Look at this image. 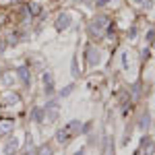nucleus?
Masks as SVG:
<instances>
[{
	"label": "nucleus",
	"mask_w": 155,
	"mask_h": 155,
	"mask_svg": "<svg viewBox=\"0 0 155 155\" xmlns=\"http://www.w3.org/2000/svg\"><path fill=\"white\" fill-rule=\"evenodd\" d=\"M110 19H107L106 15H101V17H95L93 21H91V25H89V35L93 37V39H97V37L104 35V31H106L107 27H110Z\"/></svg>",
	"instance_id": "obj_1"
},
{
	"label": "nucleus",
	"mask_w": 155,
	"mask_h": 155,
	"mask_svg": "<svg viewBox=\"0 0 155 155\" xmlns=\"http://www.w3.org/2000/svg\"><path fill=\"white\" fill-rule=\"evenodd\" d=\"M85 58H87V64H89V66H97L99 60H101V52H99V48H95V46H87V48H85Z\"/></svg>",
	"instance_id": "obj_2"
},
{
	"label": "nucleus",
	"mask_w": 155,
	"mask_h": 155,
	"mask_svg": "<svg viewBox=\"0 0 155 155\" xmlns=\"http://www.w3.org/2000/svg\"><path fill=\"white\" fill-rule=\"evenodd\" d=\"M54 27H56L58 31L68 29V27H71V15H68V12H60L58 19H56V23H54Z\"/></svg>",
	"instance_id": "obj_3"
},
{
	"label": "nucleus",
	"mask_w": 155,
	"mask_h": 155,
	"mask_svg": "<svg viewBox=\"0 0 155 155\" xmlns=\"http://www.w3.org/2000/svg\"><path fill=\"white\" fill-rule=\"evenodd\" d=\"M17 104H21V97L17 93H12V91H8V93L2 95V104L0 106H17Z\"/></svg>",
	"instance_id": "obj_4"
},
{
	"label": "nucleus",
	"mask_w": 155,
	"mask_h": 155,
	"mask_svg": "<svg viewBox=\"0 0 155 155\" xmlns=\"http://www.w3.org/2000/svg\"><path fill=\"white\" fill-rule=\"evenodd\" d=\"M64 130L68 132V137H72V134H77V132H83V124H81V120H71V122L64 126Z\"/></svg>",
	"instance_id": "obj_5"
},
{
	"label": "nucleus",
	"mask_w": 155,
	"mask_h": 155,
	"mask_svg": "<svg viewBox=\"0 0 155 155\" xmlns=\"http://www.w3.org/2000/svg\"><path fill=\"white\" fill-rule=\"evenodd\" d=\"M17 77L21 79V83H23L25 87L31 85V74H29V68H27V66H19V68H17Z\"/></svg>",
	"instance_id": "obj_6"
},
{
	"label": "nucleus",
	"mask_w": 155,
	"mask_h": 155,
	"mask_svg": "<svg viewBox=\"0 0 155 155\" xmlns=\"http://www.w3.org/2000/svg\"><path fill=\"white\" fill-rule=\"evenodd\" d=\"M12 128H15L12 118H0V134H11Z\"/></svg>",
	"instance_id": "obj_7"
},
{
	"label": "nucleus",
	"mask_w": 155,
	"mask_h": 155,
	"mask_svg": "<svg viewBox=\"0 0 155 155\" xmlns=\"http://www.w3.org/2000/svg\"><path fill=\"white\" fill-rule=\"evenodd\" d=\"M19 147H21L19 139H17V137H11V139L6 141V145H4V149H2V151H4V153H12V151H17Z\"/></svg>",
	"instance_id": "obj_8"
},
{
	"label": "nucleus",
	"mask_w": 155,
	"mask_h": 155,
	"mask_svg": "<svg viewBox=\"0 0 155 155\" xmlns=\"http://www.w3.org/2000/svg\"><path fill=\"white\" fill-rule=\"evenodd\" d=\"M44 83H46V87H44L46 95H52V93H54V79H52L50 72H44Z\"/></svg>",
	"instance_id": "obj_9"
},
{
	"label": "nucleus",
	"mask_w": 155,
	"mask_h": 155,
	"mask_svg": "<svg viewBox=\"0 0 155 155\" xmlns=\"http://www.w3.org/2000/svg\"><path fill=\"white\" fill-rule=\"evenodd\" d=\"M31 120H35L37 124L46 122V112H44L41 107H33V110H31Z\"/></svg>",
	"instance_id": "obj_10"
},
{
	"label": "nucleus",
	"mask_w": 155,
	"mask_h": 155,
	"mask_svg": "<svg viewBox=\"0 0 155 155\" xmlns=\"http://www.w3.org/2000/svg\"><path fill=\"white\" fill-rule=\"evenodd\" d=\"M149 124H151V116L145 112L143 116H141V120H139V128H141V130H147V128H149Z\"/></svg>",
	"instance_id": "obj_11"
},
{
	"label": "nucleus",
	"mask_w": 155,
	"mask_h": 155,
	"mask_svg": "<svg viewBox=\"0 0 155 155\" xmlns=\"http://www.w3.org/2000/svg\"><path fill=\"white\" fill-rule=\"evenodd\" d=\"M0 83L6 85V87H11V85L15 83V77H12L11 72H2V74H0Z\"/></svg>",
	"instance_id": "obj_12"
},
{
	"label": "nucleus",
	"mask_w": 155,
	"mask_h": 155,
	"mask_svg": "<svg viewBox=\"0 0 155 155\" xmlns=\"http://www.w3.org/2000/svg\"><path fill=\"white\" fill-rule=\"evenodd\" d=\"M68 139H71V137H68V132L64 130V128H60V130L56 132V141H58L60 145H64L66 141H68Z\"/></svg>",
	"instance_id": "obj_13"
},
{
	"label": "nucleus",
	"mask_w": 155,
	"mask_h": 155,
	"mask_svg": "<svg viewBox=\"0 0 155 155\" xmlns=\"http://www.w3.org/2000/svg\"><path fill=\"white\" fill-rule=\"evenodd\" d=\"M27 11H29L31 17H37V15L41 12V6H39L37 2H31V4H27Z\"/></svg>",
	"instance_id": "obj_14"
},
{
	"label": "nucleus",
	"mask_w": 155,
	"mask_h": 155,
	"mask_svg": "<svg viewBox=\"0 0 155 155\" xmlns=\"http://www.w3.org/2000/svg\"><path fill=\"white\" fill-rule=\"evenodd\" d=\"M25 151H27V153H31V151H37V147H35V143H33V137H31V134H27V143H25Z\"/></svg>",
	"instance_id": "obj_15"
},
{
	"label": "nucleus",
	"mask_w": 155,
	"mask_h": 155,
	"mask_svg": "<svg viewBox=\"0 0 155 155\" xmlns=\"http://www.w3.org/2000/svg\"><path fill=\"white\" fill-rule=\"evenodd\" d=\"M71 68H72V74H74V77H79V74H81V71H79V58H77V56H72V62H71Z\"/></svg>",
	"instance_id": "obj_16"
},
{
	"label": "nucleus",
	"mask_w": 155,
	"mask_h": 155,
	"mask_svg": "<svg viewBox=\"0 0 155 155\" xmlns=\"http://www.w3.org/2000/svg\"><path fill=\"white\" fill-rule=\"evenodd\" d=\"M56 118H58V110H56V107H52V110H50V107H48V116H46V122H56Z\"/></svg>",
	"instance_id": "obj_17"
},
{
	"label": "nucleus",
	"mask_w": 155,
	"mask_h": 155,
	"mask_svg": "<svg viewBox=\"0 0 155 155\" xmlns=\"http://www.w3.org/2000/svg\"><path fill=\"white\" fill-rule=\"evenodd\" d=\"M72 89H74V85H66V87H64V89H62V91H60V97H66V95H71L72 93Z\"/></svg>",
	"instance_id": "obj_18"
},
{
	"label": "nucleus",
	"mask_w": 155,
	"mask_h": 155,
	"mask_svg": "<svg viewBox=\"0 0 155 155\" xmlns=\"http://www.w3.org/2000/svg\"><path fill=\"white\" fill-rule=\"evenodd\" d=\"M143 149H145V153H155V143H151V141H147Z\"/></svg>",
	"instance_id": "obj_19"
},
{
	"label": "nucleus",
	"mask_w": 155,
	"mask_h": 155,
	"mask_svg": "<svg viewBox=\"0 0 155 155\" xmlns=\"http://www.w3.org/2000/svg\"><path fill=\"white\" fill-rule=\"evenodd\" d=\"M128 54H130V52H122V62H124V68H126V71L130 68V62H128Z\"/></svg>",
	"instance_id": "obj_20"
},
{
	"label": "nucleus",
	"mask_w": 155,
	"mask_h": 155,
	"mask_svg": "<svg viewBox=\"0 0 155 155\" xmlns=\"http://www.w3.org/2000/svg\"><path fill=\"white\" fill-rule=\"evenodd\" d=\"M147 41H149V44H153V41H155V27H151V29L147 31Z\"/></svg>",
	"instance_id": "obj_21"
},
{
	"label": "nucleus",
	"mask_w": 155,
	"mask_h": 155,
	"mask_svg": "<svg viewBox=\"0 0 155 155\" xmlns=\"http://www.w3.org/2000/svg\"><path fill=\"white\" fill-rule=\"evenodd\" d=\"M139 91H141V83H134L132 85V97H134V99L139 97Z\"/></svg>",
	"instance_id": "obj_22"
},
{
	"label": "nucleus",
	"mask_w": 155,
	"mask_h": 155,
	"mask_svg": "<svg viewBox=\"0 0 155 155\" xmlns=\"http://www.w3.org/2000/svg\"><path fill=\"white\" fill-rule=\"evenodd\" d=\"M8 44H11V46L19 44V35H17V33H11V35H8Z\"/></svg>",
	"instance_id": "obj_23"
},
{
	"label": "nucleus",
	"mask_w": 155,
	"mask_h": 155,
	"mask_svg": "<svg viewBox=\"0 0 155 155\" xmlns=\"http://www.w3.org/2000/svg\"><path fill=\"white\" fill-rule=\"evenodd\" d=\"M37 151H39V153H44V155H46V153H52V149H50L48 145H41V147H39Z\"/></svg>",
	"instance_id": "obj_24"
},
{
	"label": "nucleus",
	"mask_w": 155,
	"mask_h": 155,
	"mask_svg": "<svg viewBox=\"0 0 155 155\" xmlns=\"http://www.w3.org/2000/svg\"><path fill=\"white\" fill-rule=\"evenodd\" d=\"M106 153H112V137H107L106 141Z\"/></svg>",
	"instance_id": "obj_25"
},
{
	"label": "nucleus",
	"mask_w": 155,
	"mask_h": 155,
	"mask_svg": "<svg viewBox=\"0 0 155 155\" xmlns=\"http://www.w3.org/2000/svg\"><path fill=\"white\" fill-rule=\"evenodd\" d=\"M137 37V27H130L128 29V39H134Z\"/></svg>",
	"instance_id": "obj_26"
},
{
	"label": "nucleus",
	"mask_w": 155,
	"mask_h": 155,
	"mask_svg": "<svg viewBox=\"0 0 155 155\" xmlns=\"http://www.w3.org/2000/svg\"><path fill=\"white\" fill-rule=\"evenodd\" d=\"M48 107H58V101H56V99H50L48 106H46V110H48Z\"/></svg>",
	"instance_id": "obj_27"
},
{
	"label": "nucleus",
	"mask_w": 155,
	"mask_h": 155,
	"mask_svg": "<svg viewBox=\"0 0 155 155\" xmlns=\"http://www.w3.org/2000/svg\"><path fill=\"white\" fill-rule=\"evenodd\" d=\"M153 6V0H143V8H151Z\"/></svg>",
	"instance_id": "obj_28"
},
{
	"label": "nucleus",
	"mask_w": 155,
	"mask_h": 155,
	"mask_svg": "<svg viewBox=\"0 0 155 155\" xmlns=\"http://www.w3.org/2000/svg\"><path fill=\"white\" fill-rule=\"evenodd\" d=\"M147 56H149V50L145 48V50H143V52H141V60H147Z\"/></svg>",
	"instance_id": "obj_29"
},
{
	"label": "nucleus",
	"mask_w": 155,
	"mask_h": 155,
	"mask_svg": "<svg viewBox=\"0 0 155 155\" xmlns=\"http://www.w3.org/2000/svg\"><path fill=\"white\" fill-rule=\"evenodd\" d=\"M106 2H110V0H97L95 4H97V6H104V4H106Z\"/></svg>",
	"instance_id": "obj_30"
},
{
	"label": "nucleus",
	"mask_w": 155,
	"mask_h": 155,
	"mask_svg": "<svg viewBox=\"0 0 155 155\" xmlns=\"http://www.w3.org/2000/svg\"><path fill=\"white\" fill-rule=\"evenodd\" d=\"M4 46H6V44H4V39H0V54H2V50H4Z\"/></svg>",
	"instance_id": "obj_31"
},
{
	"label": "nucleus",
	"mask_w": 155,
	"mask_h": 155,
	"mask_svg": "<svg viewBox=\"0 0 155 155\" xmlns=\"http://www.w3.org/2000/svg\"><path fill=\"white\" fill-rule=\"evenodd\" d=\"M2 21H4V17H0V23H2Z\"/></svg>",
	"instance_id": "obj_32"
},
{
	"label": "nucleus",
	"mask_w": 155,
	"mask_h": 155,
	"mask_svg": "<svg viewBox=\"0 0 155 155\" xmlns=\"http://www.w3.org/2000/svg\"><path fill=\"white\" fill-rule=\"evenodd\" d=\"M134 2H143V0H134Z\"/></svg>",
	"instance_id": "obj_33"
},
{
	"label": "nucleus",
	"mask_w": 155,
	"mask_h": 155,
	"mask_svg": "<svg viewBox=\"0 0 155 155\" xmlns=\"http://www.w3.org/2000/svg\"><path fill=\"white\" fill-rule=\"evenodd\" d=\"M77 2H83V0H77Z\"/></svg>",
	"instance_id": "obj_34"
}]
</instances>
